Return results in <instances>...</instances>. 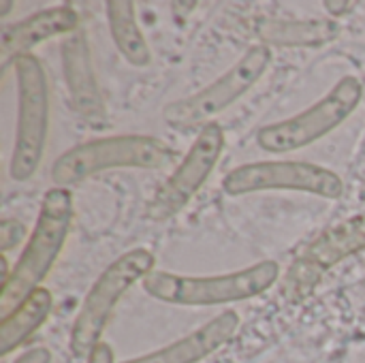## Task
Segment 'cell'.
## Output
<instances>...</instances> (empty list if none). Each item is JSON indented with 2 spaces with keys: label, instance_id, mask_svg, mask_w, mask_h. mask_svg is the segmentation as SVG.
<instances>
[{
  "label": "cell",
  "instance_id": "6da1fadb",
  "mask_svg": "<svg viewBox=\"0 0 365 363\" xmlns=\"http://www.w3.org/2000/svg\"><path fill=\"white\" fill-rule=\"evenodd\" d=\"M71 223H73V195L68 193V188L62 186L49 188L41 201L34 231L26 248L21 250V257L17 259L15 267L11 270L9 280L2 285V293H0L2 310H9L11 306H19L21 300H26L32 291L38 289V285L51 272L68 237Z\"/></svg>",
  "mask_w": 365,
  "mask_h": 363
},
{
  "label": "cell",
  "instance_id": "7a4b0ae2",
  "mask_svg": "<svg viewBox=\"0 0 365 363\" xmlns=\"http://www.w3.org/2000/svg\"><path fill=\"white\" fill-rule=\"evenodd\" d=\"M178 160V152L150 135H120L79 143L66 150L51 167L62 188L79 184L109 169H163Z\"/></svg>",
  "mask_w": 365,
  "mask_h": 363
},
{
  "label": "cell",
  "instance_id": "3957f363",
  "mask_svg": "<svg viewBox=\"0 0 365 363\" xmlns=\"http://www.w3.org/2000/svg\"><path fill=\"white\" fill-rule=\"evenodd\" d=\"M278 276L280 270L274 261H261L242 272L205 278L154 270L143 280V289L150 297L173 306H218L257 297L265 293Z\"/></svg>",
  "mask_w": 365,
  "mask_h": 363
},
{
  "label": "cell",
  "instance_id": "277c9868",
  "mask_svg": "<svg viewBox=\"0 0 365 363\" xmlns=\"http://www.w3.org/2000/svg\"><path fill=\"white\" fill-rule=\"evenodd\" d=\"M154 265L156 257L150 250L135 248L118 257L96 278L73 323L71 351L75 357H90L122 295L139 280H145L154 272Z\"/></svg>",
  "mask_w": 365,
  "mask_h": 363
},
{
  "label": "cell",
  "instance_id": "5b68a950",
  "mask_svg": "<svg viewBox=\"0 0 365 363\" xmlns=\"http://www.w3.org/2000/svg\"><path fill=\"white\" fill-rule=\"evenodd\" d=\"M17 77V128L11 156V178L30 180L43 158L49 131V86L41 60L32 53L13 62Z\"/></svg>",
  "mask_w": 365,
  "mask_h": 363
},
{
  "label": "cell",
  "instance_id": "8992f818",
  "mask_svg": "<svg viewBox=\"0 0 365 363\" xmlns=\"http://www.w3.org/2000/svg\"><path fill=\"white\" fill-rule=\"evenodd\" d=\"M361 98V81L357 77H344L312 107L289 120L263 126L257 133V143L274 154L302 150L338 128L357 109Z\"/></svg>",
  "mask_w": 365,
  "mask_h": 363
},
{
  "label": "cell",
  "instance_id": "52a82bcc",
  "mask_svg": "<svg viewBox=\"0 0 365 363\" xmlns=\"http://www.w3.org/2000/svg\"><path fill=\"white\" fill-rule=\"evenodd\" d=\"M269 60L272 51L267 45H252L225 75H220L207 88L169 103L163 111L165 122L180 133L207 126L210 118L222 113L263 77Z\"/></svg>",
  "mask_w": 365,
  "mask_h": 363
},
{
  "label": "cell",
  "instance_id": "ba28073f",
  "mask_svg": "<svg viewBox=\"0 0 365 363\" xmlns=\"http://www.w3.org/2000/svg\"><path fill=\"white\" fill-rule=\"evenodd\" d=\"M227 195H248L263 190H299L325 199H340L344 182L331 169L304 160H263L248 163L227 173L222 180Z\"/></svg>",
  "mask_w": 365,
  "mask_h": 363
},
{
  "label": "cell",
  "instance_id": "9c48e42d",
  "mask_svg": "<svg viewBox=\"0 0 365 363\" xmlns=\"http://www.w3.org/2000/svg\"><path fill=\"white\" fill-rule=\"evenodd\" d=\"M225 150V131L218 122H210L203 126L186 152L184 160L175 167V171L163 182L148 205V218L167 220L180 214L188 201L199 193L205 180L212 175L218 158Z\"/></svg>",
  "mask_w": 365,
  "mask_h": 363
},
{
  "label": "cell",
  "instance_id": "30bf717a",
  "mask_svg": "<svg viewBox=\"0 0 365 363\" xmlns=\"http://www.w3.org/2000/svg\"><path fill=\"white\" fill-rule=\"evenodd\" d=\"M365 250V214L353 216L321 233L293 263L284 289L289 295H308L334 265Z\"/></svg>",
  "mask_w": 365,
  "mask_h": 363
},
{
  "label": "cell",
  "instance_id": "8fae6325",
  "mask_svg": "<svg viewBox=\"0 0 365 363\" xmlns=\"http://www.w3.org/2000/svg\"><path fill=\"white\" fill-rule=\"evenodd\" d=\"M62 66H64L66 88L71 92V101L79 118L94 128L107 126L105 101L92 66L88 39L81 30L73 32L62 43Z\"/></svg>",
  "mask_w": 365,
  "mask_h": 363
},
{
  "label": "cell",
  "instance_id": "7c38bea8",
  "mask_svg": "<svg viewBox=\"0 0 365 363\" xmlns=\"http://www.w3.org/2000/svg\"><path fill=\"white\" fill-rule=\"evenodd\" d=\"M79 30V15L73 6L62 4L53 9H43L17 24H9L2 28L0 36V60L2 73L6 66L13 64L19 56L30 53V49L47 39L71 34Z\"/></svg>",
  "mask_w": 365,
  "mask_h": 363
},
{
  "label": "cell",
  "instance_id": "4fadbf2b",
  "mask_svg": "<svg viewBox=\"0 0 365 363\" xmlns=\"http://www.w3.org/2000/svg\"><path fill=\"white\" fill-rule=\"evenodd\" d=\"M240 327V317L233 310H227L214 317L210 323L201 325L192 334L184 336L182 340L163 347L154 353L128 359L122 363H199L227 344Z\"/></svg>",
  "mask_w": 365,
  "mask_h": 363
},
{
  "label": "cell",
  "instance_id": "5bb4252c",
  "mask_svg": "<svg viewBox=\"0 0 365 363\" xmlns=\"http://www.w3.org/2000/svg\"><path fill=\"white\" fill-rule=\"evenodd\" d=\"M255 32L267 47H323L340 34V26L331 19L259 17Z\"/></svg>",
  "mask_w": 365,
  "mask_h": 363
},
{
  "label": "cell",
  "instance_id": "9a60e30c",
  "mask_svg": "<svg viewBox=\"0 0 365 363\" xmlns=\"http://www.w3.org/2000/svg\"><path fill=\"white\" fill-rule=\"evenodd\" d=\"M53 308V297L47 289L38 287L19 306L4 315L0 323V355L6 357L17 347H21L49 317Z\"/></svg>",
  "mask_w": 365,
  "mask_h": 363
},
{
  "label": "cell",
  "instance_id": "2e32d148",
  "mask_svg": "<svg viewBox=\"0 0 365 363\" xmlns=\"http://www.w3.org/2000/svg\"><path fill=\"white\" fill-rule=\"evenodd\" d=\"M107 21L118 51L128 60V64L148 66L152 60V51L137 24L135 4L130 0L107 2Z\"/></svg>",
  "mask_w": 365,
  "mask_h": 363
},
{
  "label": "cell",
  "instance_id": "e0dca14e",
  "mask_svg": "<svg viewBox=\"0 0 365 363\" xmlns=\"http://www.w3.org/2000/svg\"><path fill=\"white\" fill-rule=\"evenodd\" d=\"M24 235H26V229H24L21 223L11 220V218L2 220V225H0V250L6 255L13 246H17V242Z\"/></svg>",
  "mask_w": 365,
  "mask_h": 363
},
{
  "label": "cell",
  "instance_id": "ac0fdd59",
  "mask_svg": "<svg viewBox=\"0 0 365 363\" xmlns=\"http://www.w3.org/2000/svg\"><path fill=\"white\" fill-rule=\"evenodd\" d=\"M88 363H115L111 347H109L107 342H98V344L94 347V351L90 353Z\"/></svg>",
  "mask_w": 365,
  "mask_h": 363
},
{
  "label": "cell",
  "instance_id": "d6986e66",
  "mask_svg": "<svg viewBox=\"0 0 365 363\" xmlns=\"http://www.w3.org/2000/svg\"><path fill=\"white\" fill-rule=\"evenodd\" d=\"M15 363H51V353L47 349H30L19 355Z\"/></svg>",
  "mask_w": 365,
  "mask_h": 363
},
{
  "label": "cell",
  "instance_id": "ffe728a7",
  "mask_svg": "<svg viewBox=\"0 0 365 363\" xmlns=\"http://www.w3.org/2000/svg\"><path fill=\"white\" fill-rule=\"evenodd\" d=\"M11 6H13V2H2V4H0V9H2V11H0V17H4V15L9 13Z\"/></svg>",
  "mask_w": 365,
  "mask_h": 363
}]
</instances>
